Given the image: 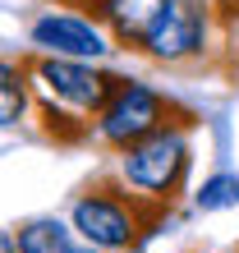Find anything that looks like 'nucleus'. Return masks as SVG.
<instances>
[{
	"label": "nucleus",
	"instance_id": "f257e3e1",
	"mask_svg": "<svg viewBox=\"0 0 239 253\" xmlns=\"http://www.w3.org/2000/svg\"><path fill=\"white\" fill-rule=\"evenodd\" d=\"M184 175H189V120H170L147 138L120 147V184L161 212L175 203Z\"/></svg>",
	"mask_w": 239,
	"mask_h": 253
},
{
	"label": "nucleus",
	"instance_id": "f03ea898",
	"mask_svg": "<svg viewBox=\"0 0 239 253\" xmlns=\"http://www.w3.org/2000/svg\"><path fill=\"white\" fill-rule=\"evenodd\" d=\"M161 221V207L143 203L124 184H97L74 203V230L101 253H129L147 226Z\"/></svg>",
	"mask_w": 239,
	"mask_h": 253
},
{
	"label": "nucleus",
	"instance_id": "7ed1b4c3",
	"mask_svg": "<svg viewBox=\"0 0 239 253\" xmlns=\"http://www.w3.org/2000/svg\"><path fill=\"white\" fill-rule=\"evenodd\" d=\"M28 79H33L41 106H55V111H74L79 120L92 125L97 111L111 101V92L124 79L120 74H106V69H87L83 60H69V55H33L28 60Z\"/></svg>",
	"mask_w": 239,
	"mask_h": 253
},
{
	"label": "nucleus",
	"instance_id": "20e7f679",
	"mask_svg": "<svg viewBox=\"0 0 239 253\" xmlns=\"http://www.w3.org/2000/svg\"><path fill=\"white\" fill-rule=\"evenodd\" d=\"M170 111H175V101H166L161 92H152V87H143V83H120L111 101L97 111V138L101 143H111V147H129V143H138L147 138L152 129L161 125H170ZM189 120V115H184Z\"/></svg>",
	"mask_w": 239,
	"mask_h": 253
},
{
	"label": "nucleus",
	"instance_id": "39448f33",
	"mask_svg": "<svg viewBox=\"0 0 239 253\" xmlns=\"http://www.w3.org/2000/svg\"><path fill=\"white\" fill-rule=\"evenodd\" d=\"M207 19H212V9L202 0H170L138 51L161 65H189L207 51Z\"/></svg>",
	"mask_w": 239,
	"mask_h": 253
},
{
	"label": "nucleus",
	"instance_id": "423d86ee",
	"mask_svg": "<svg viewBox=\"0 0 239 253\" xmlns=\"http://www.w3.org/2000/svg\"><path fill=\"white\" fill-rule=\"evenodd\" d=\"M33 46L46 55H69V60H101L111 51V37L79 14H46L33 23Z\"/></svg>",
	"mask_w": 239,
	"mask_h": 253
},
{
	"label": "nucleus",
	"instance_id": "0eeeda50",
	"mask_svg": "<svg viewBox=\"0 0 239 253\" xmlns=\"http://www.w3.org/2000/svg\"><path fill=\"white\" fill-rule=\"evenodd\" d=\"M170 0H106L97 14L106 19L111 37L120 46H143V37L152 33V23L161 19V9H166Z\"/></svg>",
	"mask_w": 239,
	"mask_h": 253
},
{
	"label": "nucleus",
	"instance_id": "6e6552de",
	"mask_svg": "<svg viewBox=\"0 0 239 253\" xmlns=\"http://www.w3.org/2000/svg\"><path fill=\"white\" fill-rule=\"evenodd\" d=\"M14 244L19 253H69L74 240H69V226L55 216H37V221H23L14 230Z\"/></svg>",
	"mask_w": 239,
	"mask_h": 253
},
{
	"label": "nucleus",
	"instance_id": "1a4fd4ad",
	"mask_svg": "<svg viewBox=\"0 0 239 253\" xmlns=\"http://www.w3.org/2000/svg\"><path fill=\"white\" fill-rule=\"evenodd\" d=\"M28 115V65L0 60V129L19 125Z\"/></svg>",
	"mask_w": 239,
	"mask_h": 253
},
{
	"label": "nucleus",
	"instance_id": "9d476101",
	"mask_svg": "<svg viewBox=\"0 0 239 253\" xmlns=\"http://www.w3.org/2000/svg\"><path fill=\"white\" fill-rule=\"evenodd\" d=\"M198 212H226V207L239 203V175H212L202 189H198Z\"/></svg>",
	"mask_w": 239,
	"mask_h": 253
},
{
	"label": "nucleus",
	"instance_id": "9b49d317",
	"mask_svg": "<svg viewBox=\"0 0 239 253\" xmlns=\"http://www.w3.org/2000/svg\"><path fill=\"white\" fill-rule=\"evenodd\" d=\"M221 19H226V46H230L235 65H239V9H221Z\"/></svg>",
	"mask_w": 239,
	"mask_h": 253
},
{
	"label": "nucleus",
	"instance_id": "f8f14e48",
	"mask_svg": "<svg viewBox=\"0 0 239 253\" xmlns=\"http://www.w3.org/2000/svg\"><path fill=\"white\" fill-rule=\"evenodd\" d=\"M60 5H69V9H101L106 0H60Z\"/></svg>",
	"mask_w": 239,
	"mask_h": 253
},
{
	"label": "nucleus",
	"instance_id": "ddd939ff",
	"mask_svg": "<svg viewBox=\"0 0 239 253\" xmlns=\"http://www.w3.org/2000/svg\"><path fill=\"white\" fill-rule=\"evenodd\" d=\"M0 253H19V244H14V235L0 230Z\"/></svg>",
	"mask_w": 239,
	"mask_h": 253
},
{
	"label": "nucleus",
	"instance_id": "4468645a",
	"mask_svg": "<svg viewBox=\"0 0 239 253\" xmlns=\"http://www.w3.org/2000/svg\"><path fill=\"white\" fill-rule=\"evenodd\" d=\"M69 253H101V249H92V244H87V249H69Z\"/></svg>",
	"mask_w": 239,
	"mask_h": 253
},
{
	"label": "nucleus",
	"instance_id": "2eb2a0df",
	"mask_svg": "<svg viewBox=\"0 0 239 253\" xmlns=\"http://www.w3.org/2000/svg\"><path fill=\"white\" fill-rule=\"evenodd\" d=\"M235 253H239V249H235Z\"/></svg>",
	"mask_w": 239,
	"mask_h": 253
}]
</instances>
